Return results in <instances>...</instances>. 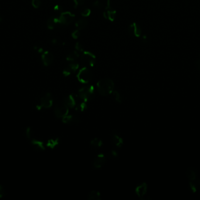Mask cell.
<instances>
[{
	"mask_svg": "<svg viewBox=\"0 0 200 200\" xmlns=\"http://www.w3.org/2000/svg\"><path fill=\"white\" fill-rule=\"evenodd\" d=\"M97 89L101 95L108 96L114 91V83L111 79L103 78L97 82Z\"/></svg>",
	"mask_w": 200,
	"mask_h": 200,
	"instance_id": "1",
	"label": "cell"
},
{
	"mask_svg": "<svg viewBox=\"0 0 200 200\" xmlns=\"http://www.w3.org/2000/svg\"><path fill=\"white\" fill-rule=\"evenodd\" d=\"M95 89L92 85L86 86L79 89L78 92V97L80 99L87 102L92 100L95 95Z\"/></svg>",
	"mask_w": 200,
	"mask_h": 200,
	"instance_id": "2",
	"label": "cell"
},
{
	"mask_svg": "<svg viewBox=\"0 0 200 200\" xmlns=\"http://www.w3.org/2000/svg\"><path fill=\"white\" fill-rule=\"evenodd\" d=\"M80 60L84 67H92L96 62V57L91 52L84 51L80 55Z\"/></svg>",
	"mask_w": 200,
	"mask_h": 200,
	"instance_id": "3",
	"label": "cell"
},
{
	"mask_svg": "<svg viewBox=\"0 0 200 200\" xmlns=\"http://www.w3.org/2000/svg\"><path fill=\"white\" fill-rule=\"evenodd\" d=\"M77 78L78 81L82 84L88 83L92 78V71L87 67H84L78 71Z\"/></svg>",
	"mask_w": 200,
	"mask_h": 200,
	"instance_id": "4",
	"label": "cell"
},
{
	"mask_svg": "<svg viewBox=\"0 0 200 200\" xmlns=\"http://www.w3.org/2000/svg\"><path fill=\"white\" fill-rule=\"evenodd\" d=\"M59 24L62 25H68L71 24L75 19V16L69 11L62 12L58 18Z\"/></svg>",
	"mask_w": 200,
	"mask_h": 200,
	"instance_id": "5",
	"label": "cell"
},
{
	"mask_svg": "<svg viewBox=\"0 0 200 200\" xmlns=\"http://www.w3.org/2000/svg\"><path fill=\"white\" fill-rule=\"evenodd\" d=\"M68 109L65 102H60L58 103L54 109L55 116L58 118H63L66 116L68 113Z\"/></svg>",
	"mask_w": 200,
	"mask_h": 200,
	"instance_id": "6",
	"label": "cell"
},
{
	"mask_svg": "<svg viewBox=\"0 0 200 200\" xmlns=\"http://www.w3.org/2000/svg\"><path fill=\"white\" fill-rule=\"evenodd\" d=\"M103 15L105 19H108L109 21L111 22H113L117 16V11L111 6L110 0H108L107 1V6L105 7V11L104 12Z\"/></svg>",
	"mask_w": 200,
	"mask_h": 200,
	"instance_id": "7",
	"label": "cell"
},
{
	"mask_svg": "<svg viewBox=\"0 0 200 200\" xmlns=\"http://www.w3.org/2000/svg\"><path fill=\"white\" fill-rule=\"evenodd\" d=\"M128 33L134 37H140L142 35V29L140 25L136 22H133L128 26Z\"/></svg>",
	"mask_w": 200,
	"mask_h": 200,
	"instance_id": "8",
	"label": "cell"
},
{
	"mask_svg": "<svg viewBox=\"0 0 200 200\" xmlns=\"http://www.w3.org/2000/svg\"><path fill=\"white\" fill-rule=\"evenodd\" d=\"M53 105V98L50 93L45 94L41 99L40 105L42 108L48 109Z\"/></svg>",
	"mask_w": 200,
	"mask_h": 200,
	"instance_id": "9",
	"label": "cell"
},
{
	"mask_svg": "<svg viewBox=\"0 0 200 200\" xmlns=\"http://www.w3.org/2000/svg\"><path fill=\"white\" fill-rule=\"evenodd\" d=\"M105 161V156L102 153H100L94 158L92 162V166L95 169H100V168L104 166Z\"/></svg>",
	"mask_w": 200,
	"mask_h": 200,
	"instance_id": "10",
	"label": "cell"
},
{
	"mask_svg": "<svg viewBox=\"0 0 200 200\" xmlns=\"http://www.w3.org/2000/svg\"><path fill=\"white\" fill-rule=\"evenodd\" d=\"M148 191V185L143 183L138 185L135 188V192L138 197L142 200H144Z\"/></svg>",
	"mask_w": 200,
	"mask_h": 200,
	"instance_id": "11",
	"label": "cell"
},
{
	"mask_svg": "<svg viewBox=\"0 0 200 200\" xmlns=\"http://www.w3.org/2000/svg\"><path fill=\"white\" fill-rule=\"evenodd\" d=\"M80 119L75 115H67L62 118V122L67 125H77L80 123Z\"/></svg>",
	"mask_w": 200,
	"mask_h": 200,
	"instance_id": "12",
	"label": "cell"
},
{
	"mask_svg": "<svg viewBox=\"0 0 200 200\" xmlns=\"http://www.w3.org/2000/svg\"><path fill=\"white\" fill-rule=\"evenodd\" d=\"M185 175L187 179L190 182H193L198 180V173L194 167H190L187 168L185 171Z\"/></svg>",
	"mask_w": 200,
	"mask_h": 200,
	"instance_id": "13",
	"label": "cell"
},
{
	"mask_svg": "<svg viewBox=\"0 0 200 200\" xmlns=\"http://www.w3.org/2000/svg\"><path fill=\"white\" fill-rule=\"evenodd\" d=\"M53 55L49 51H44L42 54V61L45 67H49L53 62Z\"/></svg>",
	"mask_w": 200,
	"mask_h": 200,
	"instance_id": "14",
	"label": "cell"
},
{
	"mask_svg": "<svg viewBox=\"0 0 200 200\" xmlns=\"http://www.w3.org/2000/svg\"><path fill=\"white\" fill-rule=\"evenodd\" d=\"M77 98L78 96H76L73 94H71L69 95L68 96H67L65 99L64 102L69 108H74L77 104Z\"/></svg>",
	"mask_w": 200,
	"mask_h": 200,
	"instance_id": "15",
	"label": "cell"
},
{
	"mask_svg": "<svg viewBox=\"0 0 200 200\" xmlns=\"http://www.w3.org/2000/svg\"><path fill=\"white\" fill-rule=\"evenodd\" d=\"M111 142L117 147H121L124 144L123 139L118 134L114 133L111 137Z\"/></svg>",
	"mask_w": 200,
	"mask_h": 200,
	"instance_id": "16",
	"label": "cell"
},
{
	"mask_svg": "<svg viewBox=\"0 0 200 200\" xmlns=\"http://www.w3.org/2000/svg\"><path fill=\"white\" fill-rule=\"evenodd\" d=\"M31 144H32V146L33 149L36 151H41L45 149L43 143L41 140H36V139H32Z\"/></svg>",
	"mask_w": 200,
	"mask_h": 200,
	"instance_id": "17",
	"label": "cell"
},
{
	"mask_svg": "<svg viewBox=\"0 0 200 200\" xmlns=\"http://www.w3.org/2000/svg\"><path fill=\"white\" fill-rule=\"evenodd\" d=\"M102 196L100 192L93 190L90 192L87 195V199L88 200H101Z\"/></svg>",
	"mask_w": 200,
	"mask_h": 200,
	"instance_id": "18",
	"label": "cell"
},
{
	"mask_svg": "<svg viewBox=\"0 0 200 200\" xmlns=\"http://www.w3.org/2000/svg\"><path fill=\"white\" fill-rule=\"evenodd\" d=\"M58 24V18L50 17L47 21V27L49 29H53L55 28V26Z\"/></svg>",
	"mask_w": 200,
	"mask_h": 200,
	"instance_id": "19",
	"label": "cell"
},
{
	"mask_svg": "<svg viewBox=\"0 0 200 200\" xmlns=\"http://www.w3.org/2000/svg\"><path fill=\"white\" fill-rule=\"evenodd\" d=\"M88 24V21L85 19H79L75 23V26L77 29L79 30H82L84 29Z\"/></svg>",
	"mask_w": 200,
	"mask_h": 200,
	"instance_id": "20",
	"label": "cell"
},
{
	"mask_svg": "<svg viewBox=\"0 0 200 200\" xmlns=\"http://www.w3.org/2000/svg\"><path fill=\"white\" fill-rule=\"evenodd\" d=\"M80 52L75 50L73 52H72L70 53H69L66 57V60L68 62H75L77 59L78 58V57H80Z\"/></svg>",
	"mask_w": 200,
	"mask_h": 200,
	"instance_id": "21",
	"label": "cell"
},
{
	"mask_svg": "<svg viewBox=\"0 0 200 200\" xmlns=\"http://www.w3.org/2000/svg\"><path fill=\"white\" fill-rule=\"evenodd\" d=\"M59 144V139L58 138H52L49 139L47 143L46 146L47 147H49L50 149H53L56 147Z\"/></svg>",
	"mask_w": 200,
	"mask_h": 200,
	"instance_id": "22",
	"label": "cell"
},
{
	"mask_svg": "<svg viewBox=\"0 0 200 200\" xmlns=\"http://www.w3.org/2000/svg\"><path fill=\"white\" fill-rule=\"evenodd\" d=\"M103 144L102 140L98 138H94L92 139L90 142V145L92 147L95 149H98L101 147Z\"/></svg>",
	"mask_w": 200,
	"mask_h": 200,
	"instance_id": "23",
	"label": "cell"
},
{
	"mask_svg": "<svg viewBox=\"0 0 200 200\" xmlns=\"http://www.w3.org/2000/svg\"><path fill=\"white\" fill-rule=\"evenodd\" d=\"M87 102L83 101L82 102H81L78 104H77V105L75 106V109L77 111L84 112L87 109Z\"/></svg>",
	"mask_w": 200,
	"mask_h": 200,
	"instance_id": "24",
	"label": "cell"
},
{
	"mask_svg": "<svg viewBox=\"0 0 200 200\" xmlns=\"http://www.w3.org/2000/svg\"><path fill=\"white\" fill-rule=\"evenodd\" d=\"M112 94L113 95L114 98V99L117 102V103H121L122 102V101H123L122 97L119 92L117 91H114Z\"/></svg>",
	"mask_w": 200,
	"mask_h": 200,
	"instance_id": "25",
	"label": "cell"
},
{
	"mask_svg": "<svg viewBox=\"0 0 200 200\" xmlns=\"http://www.w3.org/2000/svg\"><path fill=\"white\" fill-rule=\"evenodd\" d=\"M68 67L70 69V71L72 72V73H75L78 70V69L79 67V64L77 62H76L75 61L72 62L68 65Z\"/></svg>",
	"mask_w": 200,
	"mask_h": 200,
	"instance_id": "26",
	"label": "cell"
},
{
	"mask_svg": "<svg viewBox=\"0 0 200 200\" xmlns=\"http://www.w3.org/2000/svg\"><path fill=\"white\" fill-rule=\"evenodd\" d=\"M108 157L111 160H117L119 157V154L116 150H110L108 153Z\"/></svg>",
	"mask_w": 200,
	"mask_h": 200,
	"instance_id": "27",
	"label": "cell"
},
{
	"mask_svg": "<svg viewBox=\"0 0 200 200\" xmlns=\"http://www.w3.org/2000/svg\"><path fill=\"white\" fill-rule=\"evenodd\" d=\"M33 130L31 127H27L25 131V135L27 139L32 140V138L33 137Z\"/></svg>",
	"mask_w": 200,
	"mask_h": 200,
	"instance_id": "28",
	"label": "cell"
},
{
	"mask_svg": "<svg viewBox=\"0 0 200 200\" xmlns=\"http://www.w3.org/2000/svg\"><path fill=\"white\" fill-rule=\"evenodd\" d=\"M75 50L78 52H83L84 48L83 45L80 42H76L75 45Z\"/></svg>",
	"mask_w": 200,
	"mask_h": 200,
	"instance_id": "29",
	"label": "cell"
},
{
	"mask_svg": "<svg viewBox=\"0 0 200 200\" xmlns=\"http://www.w3.org/2000/svg\"><path fill=\"white\" fill-rule=\"evenodd\" d=\"M32 5L34 9H39L41 5V0H32Z\"/></svg>",
	"mask_w": 200,
	"mask_h": 200,
	"instance_id": "30",
	"label": "cell"
},
{
	"mask_svg": "<svg viewBox=\"0 0 200 200\" xmlns=\"http://www.w3.org/2000/svg\"><path fill=\"white\" fill-rule=\"evenodd\" d=\"M80 30L76 29L72 33V36L73 38H74L75 40L78 39L79 38V36H80Z\"/></svg>",
	"mask_w": 200,
	"mask_h": 200,
	"instance_id": "31",
	"label": "cell"
},
{
	"mask_svg": "<svg viewBox=\"0 0 200 200\" xmlns=\"http://www.w3.org/2000/svg\"><path fill=\"white\" fill-rule=\"evenodd\" d=\"M92 11L89 9H85L82 12V16L83 17H87L90 16L91 14Z\"/></svg>",
	"mask_w": 200,
	"mask_h": 200,
	"instance_id": "32",
	"label": "cell"
},
{
	"mask_svg": "<svg viewBox=\"0 0 200 200\" xmlns=\"http://www.w3.org/2000/svg\"><path fill=\"white\" fill-rule=\"evenodd\" d=\"M73 1H74L75 8H77L79 6L83 5L85 1V0H73Z\"/></svg>",
	"mask_w": 200,
	"mask_h": 200,
	"instance_id": "33",
	"label": "cell"
},
{
	"mask_svg": "<svg viewBox=\"0 0 200 200\" xmlns=\"http://www.w3.org/2000/svg\"><path fill=\"white\" fill-rule=\"evenodd\" d=\"M93 7L96 9H101L103 7V4L100 1H95L93 3Z\"/></svg>",
	"mask_w": 200,
	"mask_h": 200,
	"instance_id": "34",
	"label": "cell"
},
{
	"mask_svg": "<svg viewBox=\"0 0 200 200\" xmlns=\"http://www.w3.org/2000/svg\"><path fill=\"white\" fill-rule=\"evenodd\" d=\"M72 74V72L70 71V69L68 67H66V68L64 69V70L63 71V74L65 76H68Z\"/></svg>",
	"mask_w": 200,
	"mask_h": 200,
	"instance_id": "35",
	"label": "cell"
},
{
	"mask_svg": "<svg viewBox=\"0 0 200 200\" xmlns=\"http://www.w3.org/2000/svg\"><path fill=\"white\" fill-rule=\"evenodd\" d=\"M54 10L55 12H59V13H62L63 12V8L62 6L59 5H56V6H55L54 7Z\"/></svg>",
	"mask_w": 200,
	"mask_h": 200,
	"instance_id": "36",
	"label": "cell"
},
{
	"mask_svg": "<svg viewBox=\"0 0 200 200\" xmlns=\"http://www.w3.org/2000/svg\"><path fill=\"white\" fill-rule=\"evenodd\" d=\"M5 191L4 188L2 185H0V198L3 197L5 195Z\"/></svg>",
	"mask_w": 200,
	"mask_h": 200,
	"instance_id": "37",
	"label": "cell"
},
{
	"mask_svg": "<svg viewBox=\"0 0 200 200\" xmlns=\"http://www.w3.org/2000/svg\"><path fill=\"white\" fill-rule=\"evenodd\" d=\"M196 66H197V69L200 71V55L199 56V57L197 59V61H196Z\"/></svg>",
	"mask_w": 200,
	"mask_h": 200,
	"instance_id": "38",
	"label": "cell"
},
{
	"mask_svg": "<svg viewBox=\"0 0 200 200\" xmlns=\"http://www.w3.org/2000/svg\"><path fill=\"white\" fill-rule=\"evenodd\" d=\"M142 41L144 42L147 41V36L146 35H143L142 37Z\"/></svg>",
	"mask_w": 200,
	"mask_h": 200,
	"instance_id": "39",
	"label": "cell"
},
{
	"mask_svg": "<svg viewBox=\"0 0 200 200\" xmlns=\"http://www.w3.org/2000/svg\"><path fill=\"white\" fill-rule=\"evenodd\" d=\"M2 18L0 16V22L2 21Z\"/></svg>",
	"mask_w": 200,
	"mask_h": 200,
	"instance_id": "40",
	"label": "cell"
}]
</instances>
